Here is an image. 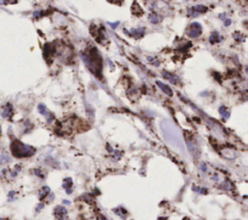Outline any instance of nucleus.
Returning <instances> with one entry per match:
<instances>
[{
  "label": "nucleus",
  "mask_w": 248,
  "mask_h": 220,
  "mask_svg": "<svg viewBox=\"0 0 248 220\" xmlns=\"http://www.w3.org/2000/svg\"><path fill=\"white\" fill-rule=\"evenodd\" d=\"M84 63L87 68L93 73V74L101 79L102 78V56H100L98 49L96 48H91L87 50L84 56H82Z\"/></svg>",
  "instance_id": "f257e3e1"
},
{
  "label": "nucleus",
  "mask_w": 248,
  "mask_h": 220,
  "mask_svg": "<svg viewBox=\"0 0 248 220\" xmlns=\"http://www.w3.org/2000/svg\"><path fill=\"white\" fill-rule=\"evenodd\" d=\"M11 150L14 156H16L17 158L30 157L32 155H34L36 152V149L33 146L22 144L20 141L14 142L11 145Z\"/></svg>",
  "instance_id": "f03ea898"
},
{
  "label": "nucleus",
  "mask_w": 248,
  "mask_h": 220,
  "mask_svg": "<svg viewBox=\"0 0 248 220\" xmlns=\"http://www.w3.org/2000/svg\"><path fill=\"white\" fill-rule=\"evenodd\" d=\"M202 31H203V27L199 24V22H192L190 26L188 27L187 35L191 38H198L199 36L202 34Z\"/></svg>",
  "instance_id": "7ed1b4c3"
},
{
  "label": "nucleus",
  "mask_w": 248,
  "mask_h": 220,
  "mask_svg": "<svg viewBox=\"0 0 248 220\" xmlns=\"http://www.w3.org/2000/svg\"><path fill=\"white\" fill-rule=\"evenodd\" d=\"M208 10V8L206 6L202 5V4H199V5H196L194 7L188 9L187 15L189 17H196V16H198V14H204Z\"/></svg>",
  "instance_id": "20e7f679"
},
{
  "label": "nucleus",
  "mask_w": 248,
  "mask_h": 220,
  "mask_svg": "<svg viewBox=\"0 0 248 220\" xmlns=\"http://www.w3.org/2000/svg\"><path fill=\"white\" fill-rule=\"evenodd\" d=\"M67 209L63 206H56L53 210V214L57 220H65L67 217Z\"/></svg>",
  "instance_id": "39448f33"
},
{
  "label": "nucleus",
  "mask_w": 248,
  "mask_h": 220,
  "mask_svg": "<svg viewBox=\"0 0 248 220\" xmlns=\"http://www.w3.org/2000/svg\"><path fill=\"white\" fill-rule=\"evenodd\" d=\"M145 34V27H139V28H131L128 36H131V37H134L136 39H140L141 37H144Z\"/></svg>",
  "instance_id": "423d86ee"
},
{
  "label": "nucleus",
  "mask_w": 248,
  "mask_h": 220,
  "mask_svg": "<svg viewBox=\"0 0 248 220\" xmlns=\"http://www.w3.org/2000/svg\"><path fill=\"white\" fill-rule=\"evenodd\" d=\"M187 146H188V148H189V150L191 151V153L193 154V156H195V158H198L200 153H201L199 146L197 145L193 141H189V140H187Z\"/></svg>",
  "instance_id": "0eeeda50"
},
{
  "label": "nucleus",
  "mask_w": 248,
  "mask_h": 220,
  "mask_svg": "<svg viewBox=\"0 0 248 220\" xmlns=\"http://www.w3.org/2000/svg\"><path fill=\"white\" fill-rule=\"evenodd\" d=\"M162 76H163V78H165L166 80H168L173 84H177L178 82H180V79H178L177 76L173 75V74H171V73H169V72L165 71V70L162 72Z\"/></svg>",
  "instance_id": "6e6552de"
},
{
  "label": "nucleus",
  "mask_w": 248,
  "mask_h": 220,
  "mask_svg": "<svg viewBox=\"0 0 248 220\" xmlns=\"http://www.w3.org/2000/svg\"><path fill=\"white\" fill-rule=\"evenodd\" d=\"M62 187L64 189L66 190V193L69 195V194H72L73 192V180L71 177H66L65 180H63V183H62Z\"/></svg>",
  "instance_id": "1a4fd4ad"
},
{
  "label": "nucleus",
  "mask_w": 248,
  "mask_h": 220,
  "mask_svg": "<svg viewBox=\"0 0 248 220\" xmlns=\"http://www.w3.org/2000/svg\"><path fill=\"white\" fill-rule=\"evenodd\" d=\"M221 40H222L221 36L219 35V33H218L217 31H213L212 33H211V35L209 36V43L211 45H214V44H216V43H219Z\"/></svg>",
  "instance_id": "9d476101"
},
{
  "label": "nucleus",
  "mask_w": 248,
  "mask_h": 220,
  "mask_svg": "<svg viewBox=\"0 0 248 220\" xmlns=\"http://www.w3.org/2000/svg\"><path fill=\"white\" fill-rule=\"evenodd\" d=\"M148 19H149V21L151 22V24H159V22H161L162 17L159 16L158 14H156V13H151L148 15Z\"/></svg>",
  "instance_id": "9b49d317"
},
{
  "label": "nucleus",
  "mask_w": 248,
  "mask_h": 220,
  "mask_svg": "<svg viewBox=\"0 0 248 220\" xmlns=\"http://www.w3.org/2000/svg\"><path fill=\"white\" fill-rule=\"evenodd\" d=\"M156 84H157V85L159 86V88L163 90V92H164V93H166L168 96H173V91H172V89L170 88L168 85H166L165 84H163V82H161L160 81H156Z\"/></svg>",
  "instance_id": "f8f14e48"
},
{
  "label": "nucleus",
  "mask_w": 248,
  "mask_h": 220,
  "mask_svg": "<svg viewBox=\"0 0 248 220\" xmlns=\"http://www.w3.org/2000/svg\"><path fill=\"white\" fill-rule=\"evenodd\" d=\"M49 193H50V189H49V186L42 187V188H41V190L39 191V198H40V200H44Z\"/></svg>",
  "instance_id": "ddd939ff"
},
{
  "label": "nucleus",
  "mask_w": 248,
  "mask_h": 220,
  "mask_svg": "<svg viewBox=\"0 0 248 220\" xmlns=\"http://www.w3.org/2000/svg\"><path fill=\"white\" fill-rule=\"evenodd\" d=\"M114 213H116V215H118L119 217H121L122 219H125L126 218V215H127V212L125 209H124L122 207H118L116 209H113Z\"/></svg>",
  "instance_id": "4468645a"
},
{
  "label": "nucleus",
  "mask_w": 248,
  "mask_h": 220,
  "mask_svg": "<svg viewBox=\"0 0 248 220\" xmlns=\"http://www.w3.org/2000/svg\"><path fill=\"white\" fill-rule=\"evenodd\" d=\"M13 113V107H12V105L10 104H7L5 107H4V111H3V113H2V116L3 117H8V116H10L11 114Z\"/></svg>",
  "instance_id": "2eb2a0df"
},
{
  "label": "nucleus",
  "mask_w": 248,
  "mask_h": 220,
  "mask_svg": "<svg viewBox=\"0 0 248 220\" xmlns=\"http://www.w3.org/2000/svg\"><path fill=\"white\" fill-rule=\"evenodd\" d=\"M192 190L197 192V193H199V194H203V195L208 194V188H205V187H200V186L193 185Z\"/></svg>",
  "instance_id": "dca6fc26"
},
{
  "label": "nucleus",
  "mask_w": 248,
  "mask_h": 220,
  "mask_svg": "<svg viewBox=\"0 0 248 220\" xmlns=\"http://www.w3.org/2000/svg\"><path fill=\"white\" fill-rule=\"evenodd\" d=\"M219 113L222 116V117L225 118V120H228V118L230 117V112L226 108H225V106H221L219 108Z\"/></svg>",
  "instance_id": "f3484780"
},
{
  "label": "nucleus",
  "mask_w": 248,
  "mask_h": 220,
  "mask_svg": "<svg viewBox=\"0 0 248 220\" xmlns=\"http://www.w3.org/2000/svg\"><path fill=\"white\" fill-rule=\"evenodd\" d=\"M38 111L41 114H43V116H46V114H47V108H46V106L43 104H40L38 106Z\"/></svg>",
  "instance_id": "a211bd4d"
},
{
  "label": "nucleus",
  "mask_w": 248,
  "mask_h": 220,
  "mask_svg": "<svg viewBox=\"0 0 248 220\" xmlns=\"http://www.w3.org/2000/svg\"><path fill=\"white\" fill-rule=\"evenodd\" d=\"M34 172H35V174H36V175H37L38 177H42V178L45 177L44 174H42V172H41V170H39V169H36V170H34Z\"/></svg>",
  "instance_id": "6ab92c4d"
},
{
  "label": "nucleus",
  "mask_w": 248,
  "mask_h": 220,
  "mask_svg": "<svg viewBox=\"0 0 248 220\" xmlns=\"http://www.w3.org/2000/svg\"><path fill=\"white\" fill-rule=\"evenodd\" d=\"M109 24H110V25H111V26H112V28H113V29H116V27L118 26V24H119V21H116V22H113H113H109Z\"/></svg>",
  "instance_id": "aec40b11"
},
{
  "label": "nucleus",
  "mask_w": 248,
  "mask_h": 220,
  "mask_svg": "<svg viewBox=\"0 0 248 220\" xmlns=\"http://www.w3.org/2000/svg\"><path fill=\"white\" fill-rule=\"evenodd\" d=\"M232 24V21L230 20V19H226V20H224V25L225 26H229L230 24Z\"/></svg>",
  "instance_id": "412c9836"
},
{
  "label": "nucleus",
  "mask_w": 248,
  "mask_h": 220,
  "mask_svg": "<svg viewBox=\"0 0 248 220\" xmlns=\"http://www.w3.org/2000/svg\"><path fill=\"white\" fill-rule=\"evenodd\" d=\"M201 170L203 172H206V165L204 162L201 164Z\"/></svg>",
  "instance_id": "4be33fe9"
},
{
  "label": "nucleus",
  "mask_w": 248,
  "mask_h": 220,
  "mask_svg": "<svg viewBox=\"0 0 248 220\" xmlns=\"http://www.w3.org/2000/svg\"><path fill=\"white\" fill-rule=\"evenodd\" d=\"M44 208V204H40V205H38V207H37V209H36V212H39L41 209H42Z\"/></svg>",
  "instance_id": "5701e85b"
},
{
  "label": "nucleus",
  "mask_w": 248,
  "mask_h": 220,
  "mask_svg": "<svg viewBox=\"0 0 248 220\" xmlns=\"http://www.w3.org/2000/svg\"><path fill=\"white\" fill-rule=\"evenodd\" d=\"M97 218H98V220H108L107 218H106V217L104 216L103 214H99Z\"/></svg>",
  "instance_id": "b1692460"
},
{
  "label": "nucleus",
  "mask_w": 248,
  "mask_h": 220,
  "mask_svg": "<svg viewBox=\"0 0 248 220\" xmlns=\"http://www.w3.org/2000/svg\"><path fill=\"white\" fill-rule=\"evenodd\" d=\"M63 204H65V205H70L71 204V202L70 201H66V200H63V202H62Z\"/></svg>",
  "instance_id": "393cba45"
},
{
  "label": "nucleus",
  "mask_w": 248,
  "mask_h": 220,
  "mask_svg": "<svg viewBox=\"0 0 248 220\" xmlns=\"http://www.w3.org/2000/svg\"><path fill=\"white\" fill-rule=\"evenodd\" d=\"M158 220H167V218L166 217H159Z\"/></svg>",
  "instance_id": "a878e982"
}]
</instances>
